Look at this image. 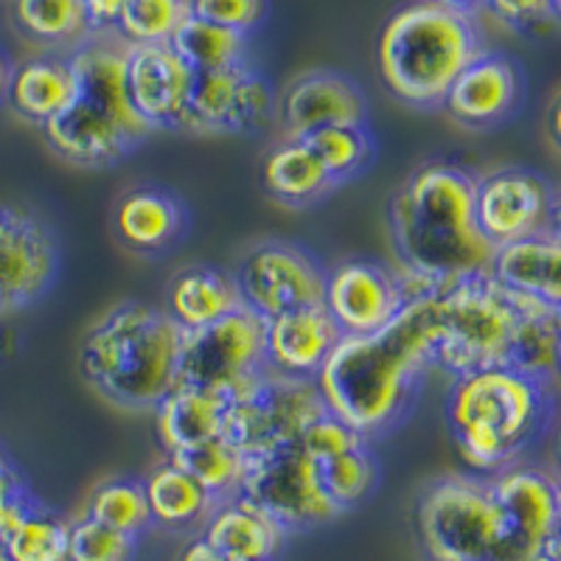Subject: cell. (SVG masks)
<instances>
[{
  "mask_svg": "<svg viewBox=\"0 0 561 561\" xmlns=\"http://www.w3.org/2000/svg\"><path fill=\"white\" fill-rule=\"evenodd\" d=\"M435 298L410 300L393 323L370 337H340L314 377L325 410L368 444L393 433L419 402L440 343Z\"/></svg>",
  "mask_w": 561,
  "mask_h": 561,
  "instance_id": "1",
  "label": "cell"
},
{
  "mask_svg": "<svg viewBox=\"0 0 561 561\" xmlns=\"http://www.w3.org/2000/svg\"><path fill=\"white\" fill-rule=\"evenodd\" d=\"M474 183L478 178L463 167L433 160L399 185L388 205L399 267L444 289L463 275L491 267L494 248L474 219Z\"/></svg>",
  "mask_w": 561,
  "mask_h": 561,
  "instance_id": "2",
  "label": "cell"
},
{
  "mask_svg": "<svg viewBox=\"0 0 561 561\" xmlns=\"http://www.w3.org/2000/svg\"><path fill=\"white\" fill-rule=\"evenodd\" d=\"M127 51L115 32H90L68 54L77 73V99L43 127L59 160L82 169L118 167L154 133L129 102Z\"/></svg>",
  "mask_w": 561,
  "mask_h": 561,
  "instance_id": "3",
  "label": "cell"
},
{
  "mask_svg": "<svg viewBox=\"0 0 561 561\" xmlns=\"http://www.w3.org/2000/svg\"><path fill=\"white\" fill-rule=\"evenodd\" d=\"M553 413V385L536 382L508 365L455 377L444 402L455 447L469 472L480 478L519 463L548 433Z\"/></svg>",
  "mask_w": 561,
  "mask_h": 561,
  "instance_id": "4",
  "label": "cell"
},
{
  "mask_svg": "<svg viewBox=\"0 0 561 561\" xmlns=\"http://www.w3.org/2000/svg\"><path fill=\"white\" fill-rule=\"evenodd\" d=\"M183 332L144 300H122L79 343V370L104 402L122 410H154L178 379Z\"/></svg>",
  "mask_w": 561,
  "mask_h": 561,
  "instance_id": "5",
  "label": "cell"
},
{
  "mask_svg": "<svg viewBox=\"0 0 561 561\" xmlns=\"http://www.w3.org/2000/svg\"><path fill=\"white\" fill-rule=\"evenodd\" d=\"M483 51L474 14L440 0H415L385 23L377 68L390 96L415 110H438L455 79Z\"/></svg>",
  "mask_w": 561,
  "mask_h": 561,
  "instance_id": "6",
  "label": "cell"
},
{
  "mask_svg": "<svg viewBox=\"0 0 561 561\" xmlns=\"http://www.w3.org/2000/svg\"><path fill=\"white\" fill-rule=\"evenodd\" d=\"M435 300L440 318L435 365L455 379L508 365L511 340L534 298L514 293L485 270L453 280Z\"/></svg>",
  "mask_w": 561,
  "mask_h": 561,
  "instance_id": "7",
  "label": "cell"
},
{
  "mask_svg": "<svg viewBox=\"0 0 561 561\" xmlns=\"http://www.w3.org/2000/svg\"><path fill=\"white\" fill-rule=\"evenodd\" d=\"M419 539L433 561L494 559L503 542V511L480 474H447L424 489L415 508Z\"/></svg>",
  "mask_w": 561,
  "mask_h": 561,
  "instance_id": "8",
  "label": "cell"
},
{
  "mask_svg": "<svg viewBox=\"0 0 561 561\" xmlns=\"http://www.w3.org/2000/svg\"><path fill=\"white\" fill-rule=\"evenodd\" d=\"M264 323L250 309H237L217 323L183 332L174 385H199L233 396L248 393L267 374Z\"/></svg>",
  "mask_w": 561,
  "mask_h": 561,
  "instance_id": "9",
  "label": "cell"
},
{
  "mask_svg": "<svg viewBox=\"0 0 561 561\" xmlns=\"http://www.w3.org/2000/svg\"><path fill=\"white\" fill-rule=\"evenodd\" d=\"M325 413L329 410L314 379L275 377L267 370L255 388L230 399L222 438L244 458H255L300 440Z\"/></svg>",
  "mask_w": 561,
  "mask_h": 561,
  "instance_id": "10",
  "label": "cell"
},
{
  "mask_svg": "<svg viewBox=\"0 0 561 561\" xmlns=\"http://www.w3.org/2000/svg\"><path fill=\"white\" fill-rule=\"evenodd\" d=\"M239 497L259 505L287 534L320 528L343 517V511L325 494L320 463L300 447V440L248 458Z\"/></svg>",
  "mask_w": 561,
  "mask_h": 561,
  "instance_id": "11",
  "label": "cell"
},
{
  "mask_svg": "<svg viewBox=\"0 0 561 561\" xmlns=\"http://www.w3.org/2000/svg\"><path fill=\"white\" fill-rule=\"evenodd\" d=\"M329 270L304 244L262 239L250 244L233 267L244 309L267 323L295 309L323 307Z\"/></svg>",
  "mask_w": 561,
  "mask_h": 561,
  "instance_id": "12",
  "label": "cell"
},
{
  "mask_svg": "<svg viewBox=\"0 0 561 561\" xmlns=\"http://www.w3.org/2000/svg\"><path fill=\"white\" fill-rule=\"evenodd\" d=\"M278 99L264 77L250 62L205 70L194 77L192 102L180 124L183 133L203 135H253L270 124Z\"/></svg>",
  "mask_w": 561,
  "mask_h": 561,
  "instance_id": "13",
  "label": "cell"
},
{
  "mask_svg": "<svg viewBox=\"0 0 561 561\" xmlns=\"http://www.w3.org/2000/svg\"><path fill=\"white\" fill-rule=\"evenodd\" d=\"M489 480L505 525L491 561H534L561 530V472L514 463Z\"/></svg>",
  "mask_w": 561,
  "mask_h": 561,
  "instance_id": "14",
  "label": "cell"
},
{
  "mask_svg": "<svg viewBox=\"0 0 561 561\" xmlns=\"http://www.w3.org/2000/svg\"><path fill=\"white\" fill-rule=\"evenodd\" d=\"M553 205V183L534 169L503 167L474 183V219L494 250L548 233Z\"/></svg>",
  "mask_w": 561,
  "mask_h": 561,
  "instance_id": "15",
  "label": "cell"
},
{
  "mask_svg": "<svg viewBox=\"0 0 561 561\" xmlns=\"http://www.w3.org/2000/svg\"><path fill=\"white\" fill-rule=\"evenodd\" d=\"M59 275L54 230L28 210L0 205V318L34 307Z\"/></svg>",
  "mask_w": 561,
  "mask_h": 561,
  "instance_id": "16",
  "label": "cell"
},
{
  "mask_svg": "<svg viewBox=\"0 0 561 561\" xmlns=\"http://www.w3.org/2000/svg\"><path fill=\"white\" fill-rule=\"evenodd\" d=\"M325 312L343 337L382 332L408 307L396 267L374 259H348L325 273Z\"/></svg>",
  "mask_w": 561,
  "mask_h": 561,
  "instance_id": "17",
  "label": "cell"
},
{
  "mask_svg": "<svg viewBox=\"0 0 561 561\" xmlns=\"http://www.w3.org/2000/svg\"><path fill=\"white\" fill-rule=\"evenodd\" d=\"M275 115L284 140H304L325 127L368 124V99L340 70H307L287 84Z\"/></svg>",
  "mask_w": 561,
  "mask_h": 561,
  "instance_id": "18",
  "label": "cell"
},
{
  "mask_svg": "<svg viewBox=\"0 0 561 561\" xmlns=\"http://www.w3.org/2000/svg\"><path fill=\"white\" fill-rule=\"evenodd\" d=\"M194 73L172 45H129L127 90L135 113L154 129H180L192 102Z\"/></svg>",
  "mask_w": 561,
  "mask_h": 561,
  "instance_id": "19",
  "label": "cell"
},
{
  "mask_svg": "<svg viewBox=\"0 0 561 561\" xmlns=\"http://www.w3.org/2000/svg\"><path fill=\"white\" fill-rule=\"evenodd\" d=\"M525 96L523 68L497 51H483L449 88L440 110L463 129L500 127Z\"/></svg>",
  "mask_w": 561,
  "mask_h": 561,
  "instance_id": "20",
  "label": "cell"
},
{
  "mask_svg": "<svg viewBox=\"0 0 561 561\" xmlns=\"http://www.w3.org/2000/svg\"><path fill=\"white\" fill-rule=\"evenodd\" d=\"M192 214L183 199L160 185H135L113 208V233L129 253L158 259L188 233Z\"/></svg>",
  "mask_w": 561,
  "mask_h": 561,
  "instance_id": "21",
  "label": "cell"
},
{
  "mask_svg": "<svg viewBox=\"0 0 561 561\" xmlns=\"http://www.w3.org/2000/svg\"><path fill=\"white\" fill-rule=\"evenodd\" d=\"M340 337L343 334L325 307L278 314L264 329V365L275 377L314 379Z\"/></svg>",
  "mask_w": 561,
  "mask_h": 561,
  "instance_id": "22",
  "label": "cell"
},
{
  "mask_svg": "<svg viewBox=\"0 0 561 561\" xmlns=\"http://www.w3.org/2000/svg\"><path fill=\"white\" fill-rule=\"evenodd\" d=\"M230 408V396L199 385H174L163 402L154 408V427H158L160 447L167 455H178L188 447L222 435L225 415Z\"/></svg>",
  "mask_w": 561,
  "mask_h": 561,
  "instance_id": "23",
  "label": "cell"
},
{
  "mask_svg": "<svg viewBox=\"0 0 561 561\" xmlns=\"http://www.w3.org/2000/svg\"><path fill=\"white\" fill-rule=\"evenodd\" d=\"M242 307V293L233 273L210 264L180 267L167 287V314L180 325V332L217 323Z\"/></svg>",
  "mask_w": 561,
  "mask_h": 561,
  "instance_id": "24",
  "label": "cell"
},
{
  "mask_svg": "<svg viewBox=\"0 0 561 561\" xmlns=\"http://www.w3.org/2000/svg\"><path fill=\"white\" fill-rule=\"evenodd\" d=\"M77 99V73L68 54H37L14 65L9 82V107L39 129Z\"/></svg>",
  "mask_w": 561,
  "mask_h": 561,
  "instance_id": "25",
  "label": "cell"
},
{
  "mask_svg": "<svg viewBox=\"0 0 561 561\" xmlns=\"http://www.w3.org/2000/svg\"><path fill=\"white\" fill-rule=\"evenodd\" d=\"M489 273L514 293L561 309V239L553 230L497 248Z\"/></svg>",
  "mask_w": 561,
  "mask_h": 561,
  "instance_id": "26",
  "label": "cell"
},
{
  "mask_svg": "<svg viewBox=\"0 0 561 561\" xmlns=\"http://www.w3.org/2000/svg\"><path fill=\"white\" fill-rule=\"evenodd\" d=\"M199 536L225 559L275 561L284 548L287 530L250 500L233 497L214 508Z\"/></svg>",
  "mask_w": 561,
  "mask_h": 561,
  "instance_id": "27",
  "label": "cell"
},
{
  "mask_svg": "<svg viewBox=\"0 0 561 561\" xmlns=\"http://www.w3.org/2000/svg\"><path fill=\"white\" fill-rule=\"evenodd\" d=\"M262 188L284 208H312L337 188L307 140H280L262 160Z\"/></svg>",
  "mask_w": 561,
  "mask_h": 561,
  "instance_id": "28",
  "label": "cell"
},
{
  "mask_svg": "<svg viewBox=\"0 0 561 561\" xmlns=\"http://www.w3.org/2000/svg\"><path fill=\"white\" fill-rule=\"evenodd\" d=\"M152 525L167 530L205 528L217 500L172 458L160 460L144 480Z\"/></svg>",
  "mask_w": 561,
  "mask_h": 561,
  "instance_id": "29",
  "label": "cell"
},
{
  "mask_svg": "<svg viewBox=\"0 0 561 561\" xmlns=\"http://www.w3.org/2000/svg\"><path fill=\"white\" fill-rule=\"evenodd\" d=\"M559 354H561V318L559 309H550L539 300H530L517 332L511 340L508 368L519 370L536 382L553 385L559 379Z\"/></svg>",
  "mask_w": 561,
  "mask_h": 561,
  "instance_id": "30",
  "label": "cell"
},
{
  "mask_svg": "<svg viewBox=\"0 0 561 561\" xmlns=\"http://www.w3.org/2000/svg\"><path fill=\"white\" fill-rule=\"evenodd\" d=\"M14 20L26 37L57 54H70L90 37L82 0H14Z\"/></svg>",
  "mask_w": 561,
  "mask_h": 561,
  "instance_id": "31",
  "label": "cell"
},
{
  "mask_svg": "<svg viewBox=\"0 0 561 561\" xmlns=\"http://www.w3.org/2000/svg\"><path fill=\"white\" fill-rule=\"evenodd\" d=\"M169 45L194 73L248 62V37L244 34L230 32V28L199 20L194 14L178 28Z\"/></svg>",
  "mask_w": 561,
  "mask_h": 561,
  "instance_id": "32",
  "label": "cell"
},
{
  "mask_svg": "<svg viewBox=\"0 0 561 561\" xmlns=\"http://www.w3.org/2000/svg\"><path fill=\"white\" fill-rule=\"evenodd\" d=\"M167 458L183 466L185 472L192 474L217 503L239 497V491H242L248 458L237 447H230L222 435L214 440H205V444H197V447L183 449L178 455H167Z\"/></svg>",
  "mask_w": 561,
  "mask_h": 561,
  "instance_id": "33",
  "label": "cell"
},
{
  "mask_svg": "<svg viewBox=\"0 0 561 561\" xmlns=\"http://www.w3.org/2000/svg\"><path fill=\"white\" fill-rule=\"evenodd\" d=\"M68 519L37 500L3 536L0 548L12 561H68Z\"/></svg>",
  "mask_w": 561,
  "mask_h": 561,
  "instance_id": "34",
  "label": "cell"
},
{
  "mask_svg": "<svg viewBox=\"0 0 561 561\" xmlns=\"http://www.w3.org/2000/svg\"><path fill=\"white\" fill-rule=\"evenodd\" d=\"M84 517L96 519L122 534L140 536L152 528V514H149V500L144 480L135 478H107L90 491Z\"/></svg>",
  "mask_w": 561,
  "mask_h": 561,
  "instance_id": "35",
  "label": "cell"
},
{
  "mask_svg": "<svg viewBox=\"0 0 561 561\" xmlns=\"http://www.w3.org/2000/svg\"><path fill=\"white\" fill-rule=\"evenodd\" d=\"M309 144L329 178L337 185L359 178L377 158V140L370 135L368 124H340L325 127L304 138Z\"/></svg>",
  "mask_w": 561,
  "mask_h": 561,
  "instance_id": "36",
  "label": "cell"
},
{
  "mask_svg": "<svg viewBox=\"0 0 561 561\" xmlns=\"http://www.w3.org/2000/svg\"><path fill=\"white\" fill-rule=\"evenodd\" d=\"M320 480L325 494L334 500L340 511H351L370 500L379 485V463L370 453V444L348 449V453L320 463Z\"/></svg>",
  "mask_w": 561,
  "mask_h": 561,
  "instance_id": "37",
  "label": "cell"
},
{
  "mask_svg": "<svg viewBox=\"0 0 561 561\" xmlns=\"http://www.w3.org/2000/svg\"><path fill=\"white\" fill-rule=\"evenodd\" d=\"M188 18L192 0H127L115 34L127 45H163L172 43Z\"/></svg>",
  "mask_w": 561,
  "mask_h": 561,
  "instance_id": "38",
  "label": "cell"
},
{
  "mask_svg": "<svg viewBox=\"0 0 561 561\" xmlns=\"http://www.w3.org/2000/svg\"><path fill=\"white\" fill-rule=\"evenodd\" d=\"M138 539L113 530L96 519L82 517L70 523L68 561H135Z\"/></svg>",
  "mask_w": 561,
  "mask_h": 561,
  "instance_id": "39",
  "label": "cell"
},
{
  "mask_svg": "<svg viewBox=\"0 0 561 561\" xmlns=\"http://www.w3.org/2000/svg\"><path fill=\"white\" fill-rule=\"evenodd\" d=\"M267 0H192V14L239 34H253L267 20Z\"/></svg>",
  "mask_w": 561,
  "mask_h": 561,
  "instance_id": "40",
  "label": "cell"
},
{
  "mask_svg": "<svg viewBox=\"0 0 561 561\" xmlns=\"http://www.w3.org/2000/svg\"><path fill=\"white\" fill-rule=\"evenodd\" d=\"M359 444H368V440L359 433H354L345 421H340L332 413L320 415L312 427L300 435V447L307 449L318 463H323L329 458H337V455L348 453V449L359 447Z\"/></svg>",
  "mask_w": 561,
  "mask_h": 561,
  "instance_id": "41",
  "label": "cell"
},
{
  "mask_svg": "<svg viewBox=\"0 0 561 561\" xmlns=\"http://www.w3.org/2000/svg\"><path fill=\"white\" fill-rule=\"evenodd\" d=\"M34 503H37V497L32 494L26 478L20 474L14 460L3 466V469H0V542H3V536L14 528V523H18Z\"/></svg>",
  "mask_w": 561,
  "mask_h": 561,
  "instance_id": "42",
  "label": "cell"
},
{
  "mask_svg": "<svg viewBox=\"0 0 561 561\" xmlns=\"http://www.w3.org/2000/svg\"><path fill=\"white\" fill-rule=\"evenodd\" d=\"M124 3L127 0H82L90 32H115Z\"/></svg>",
  "mask_w": 561,
  "mask_h": 561,
  "instance_id": "43",
  "label": "cell"
},
{
  "mask_svg": "<svg viewBox=\"0 0 561 561\" xmlns=\"http://www.w3.org/2000/svg\"><path fill=\"white\" fill-rule=\"evenodd\" d=\"M178 561H228V559H225L217 548H210L203 536H197V539H192V542L185 545Z\"/></svg>",
  "mask_w": 561,
  "mask_h": 561,
  "instance_id": "44",
  "label": "cell"
},
{
  "mask_svg": "<svg viewBox=\"0 0 561 561\" xmlns=\"http://www.w3.org/2000/svg\"><path fill=\"white\" fill-rule=\"evenodd\" d=\"M548 135L553 140V147L561 152V93L556 96V102L548 110Z\"/></svg>",
  "mask_w": 561,
  "mask_h": 561,
  "instance_id": "45",
  "label": "cell"
},
{
  "mask_svg": "<svg viewBox=\"0 0 561 561\" xmlns=\"http://www.w3.org/2000/svg\"><path fill=\"white\" fill-rule=\"evenodd\" d=\"M12 70H14L12 59H9L7 51L0 48V104L7 102V96H9V82H12Z\"/></svg>",
  "mask_w": 561,
  "mask_h": 561,
  "instance_id": "46",
  "label": "cell"
},
{
  "mask_svg": "<svg viewBox=\"0 0 561 561\" xmlns=\"http://www.w3.org/2000/svg\"><path fill=\"white\" fill-rule=\"evenodd\" d=\"M534 561H561V530L556 536H550L548 545L539 550V556Z\"/></svg>",
  "mask_w": 561,
  "mask_h": 561,
  "instance_id": "47",
  "label": "cell"
},
{
  "mask_svg": "<svg viewBox=\"0 0 561 561\" xmlns=\"http://www.w3.org/2000/svg\"><path fill=\"white\" fill-rule=\"evenodd\" d=\"M440 3H447V7L458 9V12H466V14H478L480 9L489 7V0H440Z\"/></svg>",
  "mask_w": 561,
  "mask_h": 561,
  "instance_id": "48",
  "label": "cell"
},
{
  "mask_svg": "<svg viewBox=\"0 0 561 561\" xmlns=\"http://www.w3.org/2000/svg\"><path fill=\"white\" fill-rule=\"evenodd\" d=\"M556 237L561 239V192H556V205H553V225H550Z\"/></svg>",
  "mask_w": 561,
  "mask_h": 561,
  "instance_id": "49",
  "label": "cell"
},
{
  "mask_svg": "<svg viewBox=\"0 0 561 561\" xmlns=\"http://www.w3.org/2000/svg\"><path fill=\"white\" fill-rule=\"evenodd\" d=\"M550 12H553V20L561 23V0H550Z\"/></svg>",
  "mask_w": 561,
  "mask_h": 561,
  "instance_id": "50",
  "label": "cell"
},
{
  "mask_svg": "<svg viewBox=\"0 0 561 561\" xmlns=\"http://www.w3.org/2000/svg\"><path fill=\"white\" fill-rule=\"evenodd\" d=\"M7 463H12V458H9V453L3 447H0V469H3V466Z\"/></svg>",
  "mask_w": 561,
  "mask_h": 561,
  "instance_id": "51",
  "label": "cell"
},
{
  "mask_svg": "<svg viewBox=\"0 0 561 561\" xmlns=\"http://www.w3.org/2000/svg\"><path fill=\"white\" fill-rule=\"evenodd\" d=\"M556 455H559V466H561V430H559V438H556Z\"/></svg>",
  "mask_w": 561,
  "mask_h": 561,
  "instance_id": "52",
  "label": "cell"
},
{
  "mask_svg": "<svg viewBox=\"0 0 561 561\" xmlns=\"http://www.w3.org/2000/svg\"><path fill=\"white\" fill-rule=\"evenodd\" d=\"M0 561H12V559H9V556H7V550H3V548H0Z\"/></svg>",
  "mask_w": 561,
  "mask_h": 561,
  "instance_id": "53",
  "label": "cell"
},
{
  "mask_svg": "<svg viewBox=\"0 0 561 561\" xmlns=\"http://www.w3.org/2000/svg\"><path fill=\"white\" fill-rule=\"evenodd\" d=\"M559 377H561V354H559Z\"/></svg>",
  "mask_w": 561,
  "mask_h": 561,
  "instance_id": "54",
  "label": "cell"
},
{
  "mask_svg": "<svg viewBox=\"0 0 561 561\" xmlns=\"http://www.w3.org/2000/svg\"><path fill=\"white\" fill-rule=\"evenodd\" d=\"M228 561H244V559H228Z\"/></svg>",
  "mask_w": 561,
  "mask_h": 561,
  "instance_id": "55",
  "label": "cell"
},
{
  "mask_svg": "<svg viewBox=\"0 0 561 561\" xmlns=\"http://www.w3.org/2000/svg\"><path fill=\"white\" fill-rule=\"evenodd\" d=\"M559 318H561V309H559Z\"/></svg>",
  "mask_w": 561,
  "mask_h": 561,
  "instance_id": "56",
  "label": "cell"
},
{
  "mask_svg": "<svg viewBox=\"0 0 561 561\" xmlns=\"http://www.w3.org/2000/svg\"><path fill=\"white\" fill-rule=\"evenodd\" d=\"M483 561H491V559H483Z\"/></svg>",
  "mask_w": 561,
  "mask_h": 561,
  "instance_id": "57",
  "label": "cell"
}]
</instances>
